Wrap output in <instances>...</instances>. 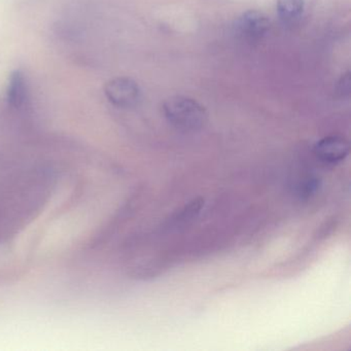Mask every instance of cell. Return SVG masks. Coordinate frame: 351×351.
Segmentation results:
<instances>
[{
    "label": "cell",
    "mask_w": 351,
    "mask_h": 351,
    "mask_svg": "<svg viewBox=\"0 0 351 351\" xmlns=\"http://www.w3.org/2000/svg\"><path fill=\"white\" fill-rule=\"evenodd\" d=\"M162 110L167 122L180 132H198L204 128L208 120L204 106L186 96L176 95L168 98Z\"/></svg>",
    "instance_id": "6da1fadb"
},
{
    "label": "cell",
    "mask_w": 351,
    "mask_h": 351,
    "mask_svg": "<svg viewBox=\"0 0 351 351\" xmlns=\"http://www.w3.org/2000/svg\"><path fill=\"white\" fill-rule=\"evenodd\" d=\"M104 94L106 99L119 108H133L141 100V90L138 84L127 77H118L106 84Z\"/></svg>",
    "instance_id": "7a4b0ae2"
},
{
    "label": "cell",
    "mask_w": 351,
    "mask_h": 351,
    "mask_svg": "<svg viewBox=\"0 0 351 351\" xmlns=\"http://www.w3.org/2000/svg\"><path fill=\"white\" fill-rule=\"evenodd\" d=\"M234 32L238 38L246 42H258L270 29V20L262 12H244L236 18L233 24Z\"/></svg>",
    "instance_id": "3957f363"
},
{
    "label": "cell",
    "mask_w": 351,
    "mask_h": 351,
    "mask_svg": "<svg viewBox=\"0 0 351 351\" xmlns=\"http://www.w3.org/2000/svg\"><path fill=\"white\" fill-rule=\"evenodd\" d=\"M350 152L348 141L339 135H330L314 145V154L324 163L337 164L344 161Z\"/></svg>",
    "instance_id": "277c9868"
},
{
    "label": "cell",
    "mask_w": 351,
    "mask_h": 351,
    "mask_svg": "<svg viewBox=\"0 0 351 351\" xmlns=\"http://www.w3.org/2000/svg\"><path fill=\"white\" fill-rule=\"evenodd\" d=\"M8 106L13 110L25 108L30 101V90L27 79L22 71H16L10 75L5 91Z\"/></svg>",
    "instance_id": "5b68a950"
},
{
    "label": "cell",
    "mask_w": 351,
    "mask_h": 351,
    "mask_svg": "<svg viewBox=\"0 0 351 351\" xmlns=\"http://www.w3.org/2000/svg\"><path fill=\"white\" fill-rule=\"evenodd\" d=\"M305 10V0H277L276 11L285 24L299 21Z\"/></svg>",
    "instance_id": "8992f818"
},
{
    "label": "cell",
    "mask_w": 351,
    "mask_h": 351,
    "mask_svg": "<svg viewBox=\"0 0 351 351\" xmlns=\"http://www.w3.org/2000/svg\"><path fill=\"white\" fill-rule=\"evenodd\" d=\"M319 186V182L316 178H308L307 180H304L300 186V194L303 196H310L314 194Z\"/></svg>",
    "instance_id": "52a82bcc"
}]
</instances>
